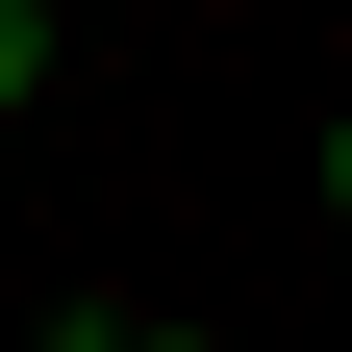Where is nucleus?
<instances>
[{
	"mask_svg": "<svg viewBox=\"0 0 352 352\" xmlns=\"http://www.w3.org/2000/svg\"><path fill=\"white\" fill-rule=\"evenodd\" d=\"M327 201H352V126H327Z\"/></svg>",
	"mask_w": 352,
	"mask_h": 352,
	"instance_id": "obj_3",
	"label": "nucleus"
},
{
	"mask_svg": "<svg viewBox=\"0 0 352 352\" xmlns=\"http://www.w3.org/2000/svg\"><path fill=\"white\" fill-rule=\"evenodd\" d=\"M76 352H201V327H76Z\"/></svg>",
	"mask_w": 352,
	"mask_h": 352,
	"instance_id": "obj_2",
	"label": "nucleus"
},
{
	"mask_svg": "<svg viewBox=\"0 0 352 352\" xmlns=\"http://www.w3.org/2000/svg\"><path fill=\"white\" fill-rule=\"evenodd\" d=\"M25 76H51V0H0V101H25Z\"/></svg>",
	"mask_w": 352,
	"mask_h": 352,
	"instance_id": "obj_1",
	"label": "nucleus"
}]
</instances>
